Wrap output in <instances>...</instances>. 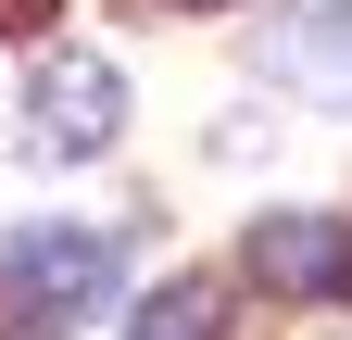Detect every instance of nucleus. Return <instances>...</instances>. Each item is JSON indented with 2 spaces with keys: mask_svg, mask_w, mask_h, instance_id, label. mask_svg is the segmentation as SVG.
Here are the masks:
<instances>
[{
  "mask_svg": "<svg viewBox=\"0 0 352 340\" xmlns=\"http://www.w3.org/2000/svg\"><path fill=\"white\" fill-rule=\"evenodd\" d=\"M113 126H126V76L101 51H51V63H38V89H25V139L38 151L88 164V151H113Z\"/></svg>",
  "mask_w": 352,
  "mask_h": 340,
  "instance_id": "nucleus-2",
  "label": "nucleus"
},
{
  "mask_svg": "<svg viewBox=\"0 0 352 340\" xmlns=\"http://www.w3.org/2000/svg\"><path fill=\"white\" fill-rule=\"evenodd\" d=\"M38 13H51V0H0V38H13V25H38Z\"/></svg>",
  "mask_w": 352,
  "mask_h": 340,
  "instance_id": "nucleus-6",
  "label": "nucleus"
},
{
  "mask_svg": "<svg viewBox=\"0 0 352 340\" xmlns=\"http://www.w3.org/2000/svg\"><path fill=\"white\" fill-rule=\"evenodd\" d=\"M252 63L277 76V89H302V101H352V0H289V13H264V38H252Z\"/></svg>",
  "mask_w": 352,
  "mask_h": 340,
  "instance_id": "nucleus-3",
  "label": "nucleus"
},
{
  "mask_svg": "<svg viewBox=\"0 0 352 340\" xmlns=\"http://www.w3.org/2000/svg\"><path fill=\"white\" fill-rule=\"evenodd\" d=\"M113 277H126V252H113L101 227H76V215H38V227H13V252H0V290H13L25 328H76V315H101Z\"/></svg>",
  "mask_w": 352,
  "mask_h": 340,
  "instance_id": "nucleus-1",
  "label": "nucleus"
},
{
  "mask_svg": "<svg viewBox=\"0 0 352 340\" xmlns=\"http://www.w3.org/2000/svg\"><path fill=\"white\" fill-rule=\"evenodd\" d=\"M239 277H252V290H277V303H315V290L352 277V227L289 202V215H264V227L239 240Z\"/></svg>",
  "mask_w": 352,
  "mask_h": 340,
  "instance_id": "nucleus-4",
  "label": "nucleus"
},
{
  "mask_svg": "<svg viewBox=\"0 0 352 340\" xmlns=\"http://www.w3.org/2000/svg\"><path fill=\"white\" fill-rule=\"evenodd\" d=\"M164 13H227V0H164Z\"/></svg>",
  "mask_w": 352,
  "mask_h": 340,
  "instance_id": "nucleus-7",
  "label": "nucleus"
},
{
  "mask_svg": "<svg viewBox=\"0 0 352 340\" xmlns=\"http://www.w3.org/2000/svg\"><path fill=\"white\" fill-rule=\"evenodd\" d=\"M126 340H227V277H164L126 315Z\"/></svg>",
  "mask_w": 352,
  "mask_h": 340,
  "instance_id": "nucleus-5",
  "label": "nucleus"
}]
</instances>
